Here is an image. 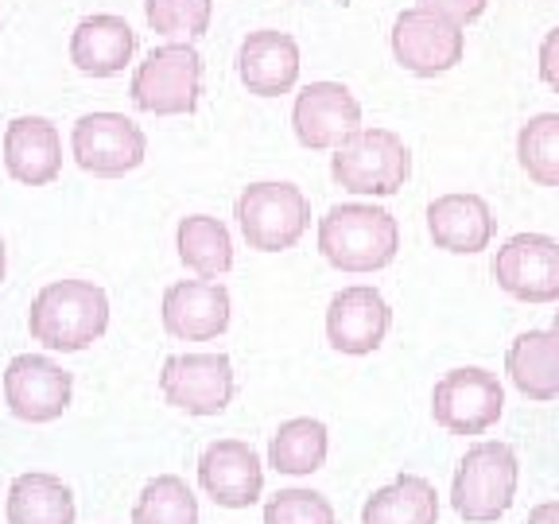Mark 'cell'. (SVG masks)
<instances>
[{"label":"cell","instance_id":"6da1fadb","mask_svg":"<svg viewBox=\"0 0 559 524\" xmlns=\"http://www.w3.org/2000/svg\"><path fill=\"white\" fill-rule=\"evenodd\" d=\"M109 326V296L90 279H55L32 299L27 331L55 354L94 346Z\"/></svg>","mask_w":559,"mask_h":524},{"label":"cell","instance_id":"7a4b0ae2","mask_svg":"<svg viewBox=\"0 0 559 524\" xmlns=\"http://www.w3.org/2000/svg\"><path fill=\"white\" fill-rule=\"evenodd\" d=\"M401 249V226L389 210L346 202L331 206L319 222V253L338 272H377L389 269Z\"/></svg>","mask_w":559,"mask_h":524},{"label":"cell","instance_id":"3957f363","mask_svg":"<svg viewBox=\"0 0 559 524\" xmlns=\"http://www.w3.org/2000/svg\"><path fill=\"white\" fill-rule=\"evenodd\" d=\"M334 183L349 194L389 199L412 175V152L393 129H358L342 140L331 156Z\"/></svg>","mask_w":559,"mask_h":524},{"label":"cell","instance_id":"277c9868","mask_svg":"<svg viewBox=\"0 0 559 524\" xmlns=\"http://www.w3.org/2000/svg\"><path fill=\"white\" fill-rule=\"evenodd\" d=\"M516 454L509 443H474L463 454V463L454 471L451 481V505L454 513L471 524H489L509 513L516 498Z\"/></svg>","mask_w":559,"mask_h":524},{"label":"cell","instance_id":"5b68a950","mask_svg":"<svg viewBox=\"0 0 559 524\" xmlns=\"http://www.w3.org/2000/svg\"><path fill=\"white\" fill-rule=\"evenodd\" d=\"M202 55L191 44H164L132 74V105L140 114L187 117L199 109Z\"/></svg>","mask_w":559,"mask_h":524},{"label":"cell","instance_id":"8992f818","mask_svg":"<svg viewBox=\"0 0 559 524\" xmlns=\"http://www.w3.org/2000/svg\"><path fill=\"white\" fill-rule=\"evenodd\" d=\"M234 218L257 253H284L307 234L311 206L296 183H253L237 194Z\"/></svg>","mask_w":559,"mask_h":524},{"label":"cell","instance_id":"52a82bcc","mask_svg":"<svg viewBox=\"0 0 559 524\" xmlns=\"http://www.w3.org/2000/svg\"><path fill=\"white\" fill-rule=\"evenodd\" d=\"M506 412V389L493 373L478 366L451 369L431 389V416L451 436H481Z\"/></svg>","mask_w":559,"mask_h":524},{"label":"cell","instance_id":"ba28073f","mask_svg":"<svg viewBox=\"0 0 559 524\" xmlns=\"http://www.w3.org/2000/svg\"><path fill=\"white\" fill-rule=\"evenodd\" d=\"M70 152L82 171L97 179H121L148 156V140L124 114H86L70 132Z\"/></svg>","mask_w":559,"mask_h":524},{"label":"cell","instance_id":"9c48e42d","mask_svg":"<svg viewBox=\"0 0 559 524\" xmlns=\"http://www.w3.org/2000/svg\"><path fill=\"white\" fill-rule=\"evenodd\" d=\"M234 366L226 354H175L159 369V393L187 416H218L234 401Z\"/></svg>","mask_w":559,"mask_h":524},{"label":"cell","instance_id":"30bf717a","mask_svg":"<svg viewBox=\"0 0 559 524\" xmlns=\"http://www.w3.org/2000/svg\"><path fill=\"white\" fill-rule=\"evenodd\" d=\"M393 55L416 79H436L463 62L466 35L459 24L428 9H404L393 24Z\"/></svg>","mask_w":559,"mask_h":524},{"label":"cell","instance_id":"8fae6325","mask_svg":"<svg viewBox=\"0 0 559 524\" xmlns=\"http://www.w3.org/2000/svg\"><path fill=\"white\" fill-rule=\"evenodd\" d=\"M493 279L521 303L559 299V241L548 234H516L493 257Z\"/></svg>","mask_w":559,"mask_h":524},{"label":"cell","instance_id":"7c38bea8","mask_svg":"<svg viewBox=\"0 0 559 524\" xmlns=\"http://www.w3.org/2000/svg\"><path fill=\"white\" fill-rule=\"evenodd\" d=\"M74 377L44 354H20L4 369V401L24 424H51L70 408Z\"/></svg>","mask_w":559,"mask_h":524},{"label":"cell","instance_id":"4fadbf2b","mask_svg":"<svg viewBox=\"0 0 559 524\" xmlns=\"http://www.w3.org/2000/svg\"><path fill=\"white\" fill-rule=\"evenodd\" d=\"M292 124H296V136L304 148H338L349 132L361 129V105L342 82H311V86L299 90Z\"/></svg>","mask_w":559,"mask_h":524},{"label":"cell","instance_id":"5bb4252c","mask_svg":"<svg viewBox=\"0 0 559 524\" xmlns=\"http://www.w3.org/2000/svg\"><path fill=\"white\" fill-rule=\"evenodd\" d=\"M389 326H393V311H389L381 291L369 284L342 288L326 307V342L349 358L373 354L389 334Z\"/></svg>","mask_w":559,"mask_h":524},{"label":"cell","instance_id":"9a60e30c","mask_svg":"<svg viewBox=\"0 0 559 524\" xmlns=\"http://www.w3.org/2000/svg\"><path fill=\"white\" fill-rule=\"evenodd\" d=\"M199 481L214 505L249 509L264 489V466L257 451L241 439H218L199 458Z\"/></svg>","mask_w":559,"mask_h":524},{"label":"cell","instance_id":"2e32d148","mask_svg":"<svg viewBox=\"0 0 559 524\" xmlns=\"http://www.w3.org/2000/svg\"><path fill=\"white\" fill-rule=\"evenodd\" d=\"M164 331L179 342H210L229 326V291L218 279H179L164 291Z\"/></svg>","mask_w":559,"mask_h":524},{"label":"cell","instance_id":"e0dca14e","mask_svg":"<svg viewBox=\"0 0 559 524\" xmlns=\"http://www.w3.org/2000/svg\"><path fill=\"white\" fill-rule=\"evenodd\" d=\"M237 74L245 90L257 97H280L299 82V47L288 32H261L245 35L241 51H237Z\"/></svg>","mask_w":559,"mask_h":524},{"label":"cell","instance_id":"ac0fdd59","mask_svg":"<svg viewBox=\"0 0 559 524\" xmlns=\"http://www.w3.org/2000/svg\"><path fill=\"white\" fill-rule=\"evenodd\" d=\"M4 171L24 187H47L62 171V136L47 117H16L4 129Z\"/></svg>","mask_w":559,"mask_h":524},{"label":"cell","instance_id":"d6986e66","mask_svg":"<svg viewBox=\"0 0 559 524\" xmlns=\"http://www.w3.org/2000/svg\"><path fill=\"white\" fill-rule=\"evenodd\" d=\"M428 234L447 253H481L498 234V218L481 194H439L428 206Z\"/></svg>","mask_w":559,"mask_h":524},{"label":"cell","instance_id":"ffe728a7","mask_svg":"<svg viewBox=\"0 0 559 524\" xmlns=\"http://www.w3.org/2000/svg\"><path fill=\"white\" fill-rule=\"evenodd\" d=\"M136 51V32L121 16H86L70 35V62L90 74V79H114L132 62Z\"/></svg>","mask_w":559,"mask_h":524},{"label":"cell","instance_id":"44dd1931","mask_svg":"<svg viewBox=\"0 0 559 524\" xmlns=\"http://www.w3.org/2000/svg\"><path fill=\"white\" fill-rule=\"evenodd\" d=\"M506 373L528 401H559V338L551 331H528L509 346Z\"/></svg>","mask_w":559,"mask_h":524},{"label":"cell","instance_id":"7402d4cb","mask_svg":"<svg viewBox=\"0 0 559 524\" xmlns=\"http://www.w3.org/2000/svg\"><path fill=\"white\" fill-rule=\"evenodd\" d=\"M9 524H74V493L55 474H20L9 489Z\"/></svg>","mask_w":559,"mask_h":524},{"label":"cell","instance_id":"603a6c76","mask_svg":"<svg viewBox=\"0 0 559 524\" xmlns=\"http://www.w3.org/2000/svg\"><path fill=\"white\" fill-rule=\"evenodd\" d=\"M361 524H439L436 486L419 474H401L366 501Z\"/></svg>","mask_w":559,"mask_h":524},{"label":"cell","instance_id":"cb8c5ba5","mask_svg":"<svg viewBox=\"0 0 559 524\" xmlns=\"http://www.w3.org/2000/svg\"><path fill=\"white\" fill-rule=\"evenodd\" d=\"M326 451H331V439H326L323 419L299 416L280 424V431L269 443V466L280 474H292V478H304V474L323 471Z\"/></svg>","mask_w":559,"mask_h":524},{"label":"cell","instance_id":"d4e9b609","mask_svg":"<svg viewBox=\"0 0 559 524\" xmlns=\"http://www.w3.org/2000/svg\"><path fill=\"white\" fill-rule=\"evenodd\" d=\"M175 249H179V261L187 269H194L199 276L214 279L226 276L234 269V241H229V229L210 214H191V218L179 222L175 229Z\"/></svg>","mask_w":559,"mask_h":524},{"label":"cell","instance_id":"484cf974","mask_svg":"<svg viewBox=\"0 0 559 524\" xmlns=\"http://www.w3.org/2000/svg\"><path fill=\"white\" fill-rule=\"evenodd\" d=\"M132 524H199V498L179 474H159L140 489Z\"/></svg>","mask_w":559,"mask_h":524},{"label":"cell","instance_id":"4316f807","mask_svg":"<svg viewBox=\"0 0 559 524\" xmlns=\"http://www.w3.org/2000/svg\"><path fill=\"white\" fill-rule=\"evenodd\" d=\"M516 159L540 187H559V114H540L516 132Z\"/></svg>","mask_w":559,"mask_h":524},{"label":"cell","instance_id":"83f0119b","mask_svg":"<svg viewBox=\"0 0 559 524\" xmlns=\"http://www.w3.org/2000/svg\"><path fill=\"white\" fill-rule=\"evenodd\" d=\"M144 16H148L152 32L159 35H206L210 16H214V0H144Z\"/></svg>","mask_w":559,"mask_h":524},{"label":"cell","instance_id":"f1b7e54d","mask_svg":"<svg viewBox=\"0 0 559 524\" xmlns=\"http://www.w3.org/2000/svg\"><path fill=\"white\" fill-rule=\"evenodd\" d=\"M264 524H334V509L314 489H280L264 505Z\"/></svg>","mask_w":559,"mask_h":524},{"label":"cell","instance_id":"f546056e","mask_svg":"<svg viewBox=\"0 0 559 524\" xmlns=\"http://www.w3.org/2000/svg\"><path fill=\"white\" fill-rule=\"evenodd\" d=\"M489 0H419V9L436 12V16L451 20V24H471V20H478L481 12H486Z\"/></svg>","mask_w":559,"mask_h":524},{"label":"cell","instance_id":"4dcf8cb0","mask_svg":"<svg viewBox=\"0 0 559 524\" xmlns=\"http://www.w3.org/2000/svg\"><path fill=\"white\" fill-rule=\"evenodd\" d=\"M540 79L544 86H551L559 94V27L544 35L540 44Z\"/></svg>","mask_w":559,"mask_h":524},{"label":"cell","instance_id":"1f68e13d","mask_svg":"<svg viewBox=\"0 0 559 524\" xmlns=\"http://www.w3.org/2000/svg\"><path fill=\"white\" fill-rule=\"evenodd\" d=\"M524 524H559V501H544V505H536Z\"/></svg>","mask_w":559,"mask_h":524},{"label":"cell","instance_id":"d6a6232c","mask_svg":"<svg viewBox=\"0 0 559 524\" xmlns=\"http://www.w3.org/2000/svg\"><path fill=\"white\" fill-rule=\"evenodd\" d=\"M4 269H9V257H4V241H0V279H4Z\"/></svg>","mask_w":559,"mask_h":524},{"label":"cell","instance_id":"836d02e7","mask_svg":"<svg viewBox=\"0 0 559 524\" xmlns=\"http://www.w3.org/2000/svg\"><path fill=\"white\" fill-rule=\"evenodd\" d=\"M551 334H556V338H559V311H556V323H551Z\"/></svg>","mask_w":559,"mask_h":524}]
</instances>
